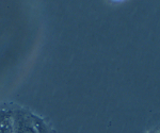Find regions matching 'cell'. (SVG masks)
I'll return each mask as SVG.
<instances>
[{
  "label": "cell",
  "instance_id": "6da1fadb",
  "mask_svg": "<svg viewBox=\"0 0 160 133\" xmlns=\"http://www.w3.org/2000/svg\"><path fill=\"white\" fill-rule=\"evenodd\" d=\"M13 133H41L37 122L27 114H16L13 124Z\"/></svg>",
  "mask_w": 160,
  "mask_h": 133
},
{
  "label": "cell",
  "instance_id": "7a4b0ae2",
  "mask_svg": "<svg viewBox=\"0 0 160 133\" xmlns=\"http://www.w3.org/2000/svg\"><path fill=\"white\" fill-rule=\"evenodd\" d=\"M0 133H13V130H10V126H0Z\"/></svg>",
  "mask_w": 160,
  "mask_h": 133
},
{
  "label": "cell",
  "instance_id": "3957f363",
  "mask_svg": "<svg viewBox=\"0 0 160 133\" xmlns=\"http://www.w3.org/2000/svg\"><path fill=\"white\" fill-rule=\"evenodd\" d=\"M148 133H160V125H158L157 127H155L154 129H152Z\"/></svg>",
  "mask_w": 160,
  "mask_h": 133
}]
</instances>
